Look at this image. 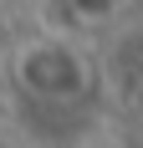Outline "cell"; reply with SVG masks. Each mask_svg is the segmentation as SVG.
<instances>
[{"instance_id":"obj_1","label":"cell","mask_w":143,"mask_h":148,"mask_svg":"<svg viewBox=\"0 0 143 148\" xmlns=\"http://www.w3.org/2000/svg\"><path fill=\"white\" fill-rule=\"evenodd\" d=\"M87 82H92L87 56L67 36H36V41H26L15 51V87L26 97H36V102H51V107L77 102L87 92Z\"/></svg>"},{"instance_id":"obj_2","label":"cell","mask_w":143,"mask_h":148,"mask_svg":"<svg viewBox=\"0 0 143 148\" xmlns=\"http://www.w3.org/2000/svg\"><path fill=\"white\" fill-rule=\"evenodd\" d=\"M128 0H67V10L82 21V26H102V21H113Z\"/></svg>"}]
</instances>
